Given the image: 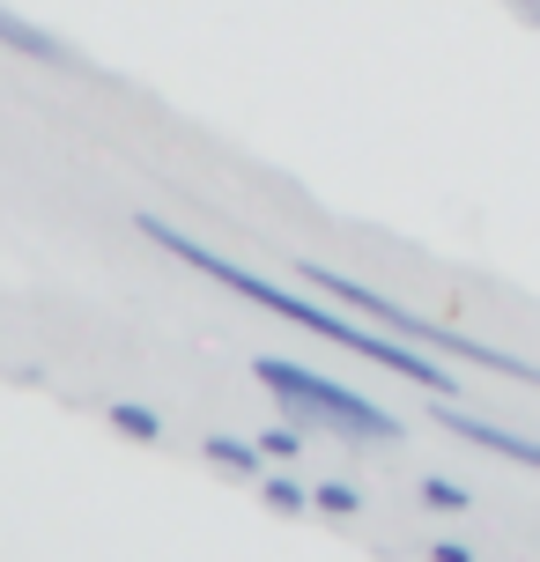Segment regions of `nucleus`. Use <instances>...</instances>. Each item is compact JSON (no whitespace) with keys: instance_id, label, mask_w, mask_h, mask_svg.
Masks as SVG:
<instances>
[{"instance_id":"obj_1","label":"nucleus","mask_w":540,"mask_h":562,"mask_svg":"<svg viewBox=\"0 0 540 562\" xmlns=\"http://www.w3.org/2000/svg\"><path fill=\"white\" fill-rule=\"evenodd\" d=\"M304 281H312L318 296H334L341 311H363V318H378V326H385V334H400V340H423V348H445V356H466V363H482V370H504V378H526V385H540L533 363H518V356L488 348V340L452 334V326H437V318H415V311H400L393 296H378V289L334 274V267H318V259H304Z\"/></svg>"},{"instance_id":"obj_2","label":"nucleus","mask_w":540,"mask_h":562,"mask_svg":"<svg viewBox=\"0 0 540 562\" xmlns=\"http://www.w3.org/2000/svg\"><path fill=\"white\" fill-rule=\"evenodd\" d=\"M259 385L289 407V422H334V429H348V437H370V445H385V437H400V422L378 407V400L348 393L341 378H318L312 363H289V356H259Z\"/></svg>"},{"instance_id":"obj_3","label":"nucleus","mask_w":540,"mask_h":562,"mask_svg":"<svg viewBox=\"0 0 540 562\" xmlns=\"http://www.w3.org/2000/svg\"><path fill=\"white\" fill-rule=\"evenodd\" d=\"M437 422L452 429V437H466V445H482V451H504V459H518V467H533L540 474V437H511V429H496V422H482V415H466V407H437Z\"/></svg>"},{"instance_id":"obj_4","label":"nucleus","mask_w":540,"mask_h":562,"mask_svg":"<svg viewBox=\"0 0 540 562\" xmlns=\"http://www.w3.org/2000/svg\"><path fill=\"white\" fill-rule=\"evenodd\" d=\"M0 45H15V53H30V59H59L53 37H45V30H30L23 15H8V8H0Z\"/></svg>"},{"instance_id":"obj_5","label":"nucleus","mask_w":540,"mask_h":562,"mask_svg":"<svg viewBox=\"0 0 540 562\" xmlns=\"http://www.w3.org/2000/svg\"><path fill=\"white\" fill-rule=\"evenodd\" d=\"M112 422L126 429V437H164V422H156V407H142V400H119Z\"/></svg>"},{"instance_id":"obj_6","label":"nucleus","mask_w":540,"mask_h":562,"mask_svg":"<svg viewBox=\"0 0 540 562\" xmlns=\"http://www.w3.org/2000/svg\"><path fill=\"white\" fill-rule=\"evenodd\" d=\"M207 459L229 467V474H259V451L252 445H229V437H207Z\"/></svg>"},{"instance_id":"obj_7","label":"nucleus","mask_w":540,"mask_h":562,"mask_svg":"<svg viewBox=\"0 0 540 562\" xmlns=\"http://www.w3.org/2000/svg\"><path fill=\"white\" fill-rule=\"evenodd\" d=\"M312 504H318V510H334V518H348V510L363 504V496H356L348 481H326V488H312Z\"/></svg>"},{"instance_id":"obj_8","label":"nucleus","mask_w":540,"mask_h":562,"mask_svg":"<svg viewBox=\"0 0 540 562\" xmlns=\"http://www.w3.org/2000/svg\"><path fill=\"white\" fill-rule=\"evenodd\" d=\"M423 496H429L437 510H466V504H474V496H466L459 481H445V474H429V481H423Z\"/></svg>"},{"instance_id":"obj_9","label":"nucleus","mask_w":540,"mask_h":562,"mask_svg":"<svg viewBox=\"0 0 540 562\" xmlns=\"http://www.w3.org/2000/svg\"><path fill=\"white\" fill-rule=\"evenodd\" d=\"M296 445H304V437H296V422H282V429H267V437H259L267 459H296Z\"/></svg>"},{"instance_id":"obj_10","label":"nucleus","mask_w":540,"mask_h":562,"mask_svg":"<svg viewBox=\"0 0 540 562\" xmlns=\"http://www.w3.org/2000/svg\"><path fill=\"white\" fill-rule=\"evenodd\" d=\"M267 504H282V510H304V504H312V488H296V481H267Z\"/></svg>"},{"instance_id":"obj_11","label":"nucleus","mask_w":540,"mask_h":562,"mask_svg":"<svg viewBox=\"0 0 540 562\" xmlns=\"http://www.w3.org/2000/svg\"><path fill=\"white\" fill-rule=\"evenodd\" d=\"M429 555H437V562H474V548H459V540H437Z\"/></svg>"}]
</instances>
